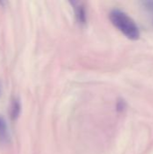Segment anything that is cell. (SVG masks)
<instances>
[{
  "mask_svg": "<svg viewBox=\"0 0 153 154\" xmlns=\"http://www.w3.org/2000/svg\"><path fill=\"white\" fill-rule=\"evenodd\" d=\"M9 140V132L6 121L3 116H0V144H5Z\"/></svg>",
  "mask_w": 153,
  "mask_h": 154,
  "instance_id": "3957f363",
  "label": "cell"
},
{
  "mask_svg": "<svg viewBox=\"0 0 153 154\" xmlns=\"http://www.w3.org/2000/svg\"><path fill=\"white\" fill-rule=\"evenodd\" d=\"M109 18L112 23L128 39L136 41L140 38V30L135 21L126 13L114 9L110 12Z\"/></svg>",
  "mask_w": 153,
  "mask_h": 154,
  "instance_id": "6da1fadb",
  "label": "cell"
},
{
  "mask_svg": "<svg viewBox=\"0 0 153 154\" xmlns=\"http://www.w3.org/2000/svg\"><path fill=\"white\" fill-rule=\"evenodd\" d=\"M20 108H21L20 103L17 100H14L11 106V116H12V118H16L18 116L19 113H20Z\"/></svg>",
  "mask_w": 153,
  "mask_h": 154,
  "instance_id": "277c9868",
  "label": "cell"
},
{
  "mask_svg": "<svg viewBox=\"0 0 153 154\" xmlns=\"http://www.w3.org/2000/svg\"><path fill=\"white\" fill-rule=\"evenodd\" d=\"M125 108V103L123 100H119L117 102V109L118 110H124Z\"/></svg>",
  "mask_w": 153,
  "mask_h": 154,
  "instance_id": "8992f818",
  "label": "cell"
},
{
  "mask_svg": "<svg viewBox=\"0 0 153 154\" xmlns=\"http://www.w3.org/2000/svg\"><path fill=\"white\" fill-rule=\"evenodd\" d=\"M142 5L144 10L146 11V13L149 14L150 18L151 19L153 22V1H146V2H142Z\"/></svg>",
  "mask_w": 153,
  "mask_h": 154,
  "instance_id": "5b68a950",
  "label": "cell"
},
{
  "mask_svg": "<svg viewBox=\"0 0 153 154\" xmlns=\"http://www.w3.org/2000/svg\"><path fill=\"white\" fill-rule=\"evenodd\" d=\"M72 5L74 7L76 17H77L78 21L80 23H85L87 21V12H86V8H85L84 5L81 3L74 2V3H72Z\"/></svg>",
  "mask_w": 153,
  "mask_h": 154,
  "instance_id": "7a4b0ae2",
  "label": "cell"
}]
</instances>
